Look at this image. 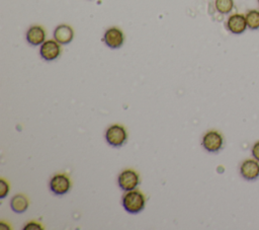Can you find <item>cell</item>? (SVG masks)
Listing matches in <instances>:
<instances>
[{
    "label": "cell",
    "mask_w": 259,
    "mask_h": 230,
    "mask_svg": "<svg viewBox=\"0 0 259 230\" xmlns=\"http://www.w3.org/2000/svg\"><path fill=\"white\" fill-rule=\"evenodd\" d=\"M28 204L29 203H28L27 198L22 194L15 195L10 200V207H11L12 211L15 212V213L25 212L28 208Z\"/></svg>",
    "instance_id": "cell-12"
},
{
    "label": "cell",
    "mask_w": 259,
    "mask_h": 230,
    "mask_svg": "<svg viewBox=\"0 0 259 230\" xmlns=\"http://www.w3.org/2000/svg\"><path fill=\"white\" fill-rule=\"evenodd\" d=\"M31 229H42V227L39 223H36V222H28L23 227V230H31Z\"/></svg>",
    "instance_id": "cell-17"
},
{
    "label": "cell",
    "mask_w": 259,
    "mask_h": 230,
    "mask_svg": "<svg viewBox=\"0 0 259 230\" xmlns=\"http://www.w3.org/2000/svg\"><path fill=\"white\" fill-rule=\"evenodd\" d=\"M251 154H252V157L255 158L256 160L259 161V141L255 142L251 148Z\"/></svg>",
    "instance_id": "cell-16"
},
{
    "label": "cell",
    "mask_w": 259,
    "mask_h": 230,
    "mask_svg": "<svg viewBox=\"0 0 259 230\" xmlns=\"http://www.w3.org/2000/svg\"><path fill=\"white\" fill-rule=\"evenodd\" d=\"M60 43H58L56 40H49L45 41L40 45L39 54L40 57L46 61H53L56 60L60 54H61V47Z\"/></svg>",
    "instance_id": "cell-8"
},
{
    "label": "cell",
    "mask_w": 259,
    "mask_h": 230,
    "mask_svg": "<svg viewBox=\"0 0 259 230\" xmlns=\"http://www.w3.org/2000/svg\"><path fill=\"white\" fill-rule=\"evenodd\" d=\"M224 145V138L222 134L215 130L206 132L202 138V146L207 152H219Z\"/></svg>",
    "instance_id": "cell-3"
},
{
    "label": "cell",
    "mask_w": 259,
    "mask_h": 230,
    "mask_svg": "<svg viewBox=\"0 0 259 230\" xmlns=\"http://www.w3.org/2000/svg\"><path fill=\"white\" fill-rule=\"evenodd\" d=\"M50 188L55 195H65L71 188L70 178L67 174L64 173L55 174L50 180Z\"/></svg>",
    "instance_id": "cell-5"
},
{
    "label": "cell",
    "mask_w": 259,
    "mask_h": 230,
    "mask_svg": "<svg viewBox=\"0 0 259 230\" xmlns=\"http://www.w3.org/2000/svg\"><path fill=\"white\" fill-rule=\"evenodd\" d=\"M117 182H118L119 187L122 190H124V191L133 190L138 186V184L140 182V176H139L138 172H136L135 170L125 169L119 173Z\"/></svg>",
    "instance_id": "cell-4"
},
{
    "label": "cell",
    "mask_w": 259,
    "mask_h": 230,
    "mask_svg": "<svg viewBox=\"0 0 259 230\" xmlns=\"http://www.w3.org/2000/svg\"><path fill=\"white\" fill-rule=\"evenodd\" d=\"M106 142L113 147L122 146L127 140V133L121 125H111L105 132Z\"/></svg>",
    "instance_id": "cell-2"
},
{
    "label": "cell",
    "mask_w": 259,
    "mask_h": 230,
    "mask_svg": "<svg viewBox=\"0 0 259 230\" xmlns=\"http://www.w3.org/2000/svg\"><path fill=\"white\" fill-rule=\"evenodd\" d=\"M9 191V184L3 178L0 179V198L4 199Z\"/></svg>",
    "instance_id": "cell-15"
},
{
    "label": "cell",
    "mask_w": 259,
    "mask_h": 230,
    "mask_svg": "<svg viewBox=\"0 0 259 230\" xmlns=\"http://www.w3.org/2000/svg\"><path fill=\"white\" fill-rule=\"evenodd\" d=\"M258 1V4H259V0H257Z\"/></svg>",
    "instance_id": "cell-18"
},
{
    "label": "cell",
    "mask_w": 259,
    "mask_h": 230,
    "mask_svg": "<svg viewBox=\"0 0 259 230\" xmlns=\"http://www.w3.org/2000/svg\"><path fill=\"white\" fill-rule=\"evenodd\" d=\"M239 169L241 176L246 180H255L259 177V161L255 158L245 159Z\"/></svg>",
    "instance_id": "cell-6"
},
{
    "label": "cell",
    "mask_w": 259,
    "mask_h": 230,
    "mask_svg": "<svg viewBox=\"0 0 259 230\" xmlns=\"http://www.w3.org/2000/svg\"><path fill=\"white\" fill-rule=\"evenodd\" d=\"M74 30L68 24H60L54 30V39L61 45H67L72 42Z\"/></svg>",
    "instance_id": "cell-10"
},
{
    "label": "cell",
    "mask_w": 259,
    "mask_h": 230,
    "mask_svg": "<svg viewBox=\"0 0 259 230\" xmlns=\"http://www.w3.org/2000/svg\"><path fill=\"white\" fill-rule=\"evenodd\" d=\"M46 40V31L40 25H32L26 31V41L31 46L41 45Z\"/></svg>",
    "instance_id": "cell-11"
},
{
    "label": "cell",
    "mask_w": 259,
    "mask_h": 230,
    "mask_svg": "<svg viewBox=\"0 0 259 230\" xmlns=\"http://www.w3.org/2000/svg\"><path fill=\"white\" fill-rule=\"evenodd\" d=\"M123 209L131 214H138L145 208L146 197L140 190L126 191L121 200Z\"/></svg>",
    "instance_id": "cell-1"
},
{
    "label": "cell",
    "mask_w": 259,
    "mask_h": 230,
    "mask_svg": "<svg viewBox=\"0 0 259 230\" xmlns=\"http://www.w3.org/2000/svg\"><path fill=\"white\" fill-rule=\"evenodd\" d=\"M247 26L251 30L259 29V10L258 9H250L245 14Z\"/></svg>",
    "instance_id": "cell-13"
},
{
    "label": "cell",
    "mask_w": 259,
    "mask_h": 230,
    "mask_svg": "<svg viewBox=\"0 0 259 230\" xmlns=\"http://www.w3.org/2000/svg\"><path fill=\"white\" fill-rule=\"evenodd\" d=\"M234 0H215L214 7L221 14H229L234 8Z\"/></svg>",
    "instance_id": "cell-14"
},
{
    "label": "cell",
    "mask_w": 259,
    "mask_h": 230,
    "mask_svg": "<svg viewBox=\"0 0 259 230\" xmlns=\"http://www.w3.org/2000/svg\"><path fill=\"white\" fill-rule=\"evenodd\" d=\"M226 25L228 30L234 34H241L248 28L245 14L241 13L231 14L227 19Z\"/></svg>",
    "instance_id": "cell-7"
},
{
    "label": "cell",
    "mask_w": 259,
    "mask_h": 230,
    "mask_svg": "<svg viewBox=\"0 0 259 230\" xmlns=\"http://www.w3.org/2000/svg\"><path fill=\"white\" fill-rule=\"evenodd\" d=\"M103 42L110 49H118L124 42L123 32L117 27H109L104 32Z\"/></svg>",
    "instance_id": "cell-9"
}]
</instances>
